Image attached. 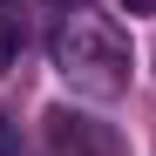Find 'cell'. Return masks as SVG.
Masks as SVG:
<instances>
[{
	"label": "cell",
	"mask_w": 156,
	"mask_h": 156,
	"mask_svg": "<svg viewBox=\"0 0 156 156\" xmlns=\"http://www.w3.org/2000/svg\"><path fill=\"white\" fill-rule=\"evenodd\" d=\"M14 61H20V20H14V14H0V75H7Z\"/></svg>",
	"instance_id": "3"
},
{
	"label": "cell",
	"mask_w": 156,
	"mask_h": 156,
	"mask_svg": "<svg viewBox=\"0 0 156 156\" xmlns=\"http://www.w3.org/2000/svg\"><path fill=\"white\" fill-rule=\"evenodd\" d=\"M0 156H20V136H14V122L0 115Z\"/></svg>",
	"instance_id": "4"
},
{
	"label": "cell",
	"mask_w": 156,
	"mask_h": 156,
	"mask_svg": "<svg viewBox=\"0 0 156 156\" xmlns=\"http://www.w3.org/2000/svg\"><path fill=\"white\" fill-rule=\"evenodd\" d=\"M48 61H55V75L75 95H88V102H115L129 88V68H136L129 34L109 14H88V7H68L55 27H48Z\"/></svg>",
	"instance_id": "1"
},
{
	"label": "cell",
	"mask_w": 156,
	"mask_h": 156,
	"mask_svg": "<svg viewBox=\"0 0 156 156\" xmlns=\"http://www.w3.org/2000/svg\"><path fill=\"white\" fill-rule=\"evenodd\" d=\"M48 149H55V156H115V136L102 122L75 115V109H55V115H48Z\"/></svg>",
	"instance_id": "2"
},
{
	"label": "cell",
	"mask_w": 156,
	"mask_h": 156,
	"mask_svg": "<svg viewBox=\"0 0 156 156\" xmlns=\"http://www.w3.org/2000/svg\"><path fill=\"white\" fill-rule=\"evenodd\" d=\"M7 7H14V0H0V14H7Z\"/></svg>",
	"instance_id": "7"
},
{
	"label": "cell",
	"mask_w": 156,
	"mask_h": 156,
	"mask_svg": "<svg viewBox=\"0 0 156 156\" xmlns=\"http://www.w3.org/2000/svg\"><path fill=\"white\" fill-rule=\"evenodd\" d=\"M48 7H61V14H68V7H82V0H48Z\"/></svg>",
	"instance_id": "6"
},
{
	"label": "cell",
	"mask_w": 156,
	"mask_h": 156,
	"mask_svg": "<svg viewBox=\"0 0 156 156\" xmlns=\"http://www.w3.org/2000/svg\"><path fill=\"white\" fill-rule=\"evenodd\" d=\"M122 14H156V0H122Z\"/></svg>",
	"instance_id": "5"
}]
</instances>
